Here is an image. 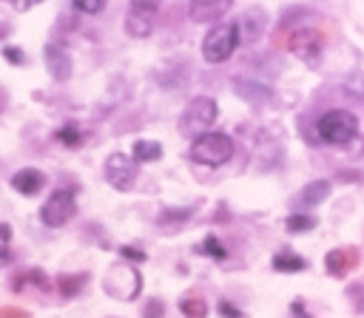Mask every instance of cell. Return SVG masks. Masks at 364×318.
<instances>
[{"label":"cell","instance_id":"cell-13","mask_svg":"<svg viewBox=\"0 0 364 318\" xmlns=\"http://www.w3.org/2000/svg\"><path fill=\"white\" fill-rule=\"evenodd\" d=\"M330 190H333V185H330V179H313V182H307L299 193H296V204L299 207H316V204H321L327 196H330Z\"/></svg>","mask_w":364,"mask_h":318},{"label":"cell","instance_id":"cell-2","mask_svg":"<svg viewBox=\"0 0 364 318\" xmlns=\"http://www.w3.org/2000/svg\"><path fill=\"white\" fill-rule=\"evenodd\" d=\"M188 156L196 162V165H205V168H219L225 165L230 156H233V139L222 131H205L202 136H196L191 142V150Z\"/></svg>","mask_w":364,"mask_h":318},{"label":"cell","instance_id":"cell-11","mask_svg":"<svg viewBox=\"0 0 364 318\" xmlns=\"http://www.w3.org/2000/svg\"><path fill=\"white\" fill-rule=\"evenodd\" d=\"M230 6H233V0H191L188 14L193 23H216L228 14Z\"/></svg>","mask_w":364,"mask_h":318},{"label":"cell","instance_id":"cell-1","mask_svg":"<svg viewBox=\"0 0 364 318\" xmlns=\"http://www.w3.org/2000/svg\"><path fill=\"white\" fill-rule=\"evenodd\" d=\"M318 139L327 145H350L358 136V119L347 108H330L316 122Z\"/></svg>","mask_w":364,"mask_h":318},{"label":"cell","instance_id":"cell-6","mask_svg":"<svg viewBox=\"0 0 364 318\" xmlns=\"http://www.w3.org/2000/svg\"><path fill=\"white\" fill-rule=\"evenodd\" d=\"M77 204H74V190L68 187H57L51 190V196L46 199V204L40 207V219L46 227H63L74 219Z\"/></svg>","mask_w":364,"mask_h":318},{"label":"cell","instance_id":"cell-8","mask_svg":"<svg viewBox=\"0 0 364 318\" xmlns=\"http://www.w3.org/2000/svg\"><path fill=\"white\" fill-rule=\"evenodd\" d=\"M287 48H290V54H296L301 62H307V65H318V60H321V51H324V40H321V34L316 31V28H296L293 34H290V40H287Z\"/></svg>","mask_w":364,"mask_h":318},{"label":"cell","instance_id":"cell-34","mask_svg":"<svg viewBox=\"0 0 364 318\" xmlns=\"http://www.w3.org/2000/svg\"><path fill=\"white\" fill-rule=\"evenodd\" d=\"M11 258H14V256H11V250H9V247H0V267L11 264Z\"/></svg>","mask_w":364,"mask_h":318},{"label":"cell","instance_id":"cell-35","mask_svg":"<svg viewBox=\"0 0 364 318\" xmlns=\"http://www.w3.org/2000/svg\"><path fill=\"white\" fill-rule=\"evenodd\" d=\"M0 238H3V241H9V238H11V230H9V224H0Z\"/></svg>","mask_w":364,"mask_h":318},{"label":"cell","instance_id":"cell-5","mask_svg":"<svg viewBox=\"0 0 364 318\" xmlns=\"http://www.w3.org/2000/svg\"><path fill=\"white\" fill-rule=\"evenodd\" d=\"M159 14V0H131L125 14V34L134 40H145L154 34Z\"/></svg>","mask_w":364,"mask_h":318},{"label":"cell","instance_id":"cell-32","mask_svg":"<svg viewBox=\"0 0 364 318\" xmlns=\"http://www.w3.org/2000/svg\"><path fill=\"white\" fill-rule=\"evenodd\" d=\"M290 312H293V318H310L307 309H304V301H293L290 304Z\"/></svg>","mask_w":364,"mask_h":318},{"label":"cell","instance_id":"cell-23","mask_svg":"<svg viewBox=\"0 0 364 318\" xmlns=\"http://www.w3.org/2000/svg\"><path fill=\"white\" fill-rule=\"evenodd\" d=\"M344 91H347L350 97H355V99L364 102V71H355V74L344 82Z\"/></svg>","mask_w":364,"mask_h":318},{"label":"cell","instance_id":"cell-22","mask_svg":"<svg viewBox=\"0 0 364 318\" xmlns=\"http://www.w3.org/2000/svg\"><path fill=\"white\" fill-rule=\"evenodd\" d=\"M57 142L60 145H65V148H80L82 145V133H80V128L77 125H63L60 131H57Z\"/></svg>","mask_w":364,"mask_h":318},{"label":"cell","instance_id":"cell-27","mask_svg":"<svg viewBox=\"0 0 364 318\" xmlns=\"http://www.w3.org/2000/svg\"><path fill=\"white\" fill-rule=\"evenodd\" d=\"M219 315L222 318H247L236 304H230V301H219Z\"/></svg>","mask_w":364,"mask_h":318},{"label":"cell","instance_id":"cell-25","mask_svg":"<svg viewBox=\"0 0 364 318\" xmlns=\"http://www.w3.org/2000/svg\"><path fill=\"white\" fill-rule=\"evenodd\" d=\"M347 295L350 301H355V309H364V281H355L347 287Z\"/></svg>","mask_w":364,"mask_h":318},{"label":"cell","instance_id":"cell-21","mask_svg":"<svg viewBox=\"0 0 364 318\" xmlns=\"http://www.w3.org/2000/svg\"><path fill=\"white\" fill-rule=\"evenodd\" d=\"M199 253L202 256H210V258H216V261H222V258H228V250H225V244L210 233V236H205V241L199 244Z\"/></svg>","mask_w":364,"mask_h":318},{"label":"cell","instance_id":"cell-19","mask_svg":"<svg viewBox=\"0 0 364 318\" xmlns=\"http://www.w3.org/2000/svg\"><path fill=\"white\" fill-rule=\"evenodd\" d=\"M85 281H88L85 273H80V275H60V278H57V287H60V292H63L65 298H71V295H77V292L85 287Z\"/></svg>","mask_w":364,"mask_h":318},{"label":"cell","instance_id":"cell-29","mask_svg":"<svg viewBox=\"0 0 364 318\" xmlns=\"http://www.w3.org/2000/svg\"><path fill=\"white\" fill-rule=\"evenodd\" d=\"M119 253H122L125 258H131V261H145V253H142V250H134V247H128V244L119 247Z\"/></svg>","mask_w":364,"mask_h":318},{"label":"cell","instance_id":"cell-10","mask_svg":"<svg viewBox=\"0 0 364 318\" xmlns=\"http://www.w3.org/2000/svg\"><path fill=\"white\" fill-rule=\"evenodd\" d=\"M43 60H46L48 74H51L57 82H65V80L71 77V57H68V51H65L63 45L46 43V45H43Z\"/></svg>","mask_w":364,"mask_h":318},{"label":"cell","instance_id":"cell-31","mask_svg":"<svg viewBox=\"0 0 364 318\" xmlns=\"http://www.w3.org/2000/svg\"><path fill=\"white\" fill-rule=\"evenodd\" d=\"M28 278H31V281H34L40 290H48V278H46L40 270H31V273H28Z\"/></svg>","mask_w":364,"mask_h":318},{"label":"cell","instance_id":"cell-17","mask_svg":"<svg viewBox=\"0 0 364 318\" xmlns=\"http://www.w3.org/2000/svg\"><path fill=\"white\" fill-rule=\"evenodd\" d=\"M162 156V145L154 142V139H136L134 148H131V159L139 165V162H156Z\"/></svg>","mask_w":364,"mask_h":318},{"label":"cell","instance_id":"cell-4","mask_svg":"<svg viewBox=\"0 0 364 318\" xmlns=\"http://www.w3.org/2000/svg\"><path fill=\"white\" fill-rule=\"evenodd\" d=\"M239 45V26L236 23H216L202 37V57L208 62H225Z\"/></svg>","mask_w":364,"mask_h":318},{"label":"cell","instance_id":"cell-12","mask_svg":"<svg viewBox=\"0 0 364 318\" xmlns=\"http://www.w3.org/2000/svg\"><path fill=\"white\" fill-rule=\"evenodd\" d=\"M355 264H358V253L353 247H336L324 256V270L333 278H344Z\"/></svg>","mask_w":364,"mask_h":318},{"label":"cell","instance_id":"cell-15","mask_svg":"<svg viewBox=\"0 0 364 318\" xmlns=\"http://www.w3.org/2000/svg\"><path fill=\"white\" fill-rule=\"evenodd\" d=\"M236 26H239V37H245L247 43H256V40L264 34L267 14H264L262 9H250V11H245V17H242Z\"/></svg>","mask_w":364,"mask_h":318},{"label":"cell","instance_id":"cell-14","mask_svg":"<svg viewBox=\"0 0 364 318\" xmlns=\"http://www.w3.org/2000/svg\"><path fill=\"white\" fill-rule=\"evenodd\" d=\"M43 185H46V176L37 168H23V170H17L11 176V187L17 193H23V196H37L43 190Z\"/></svg>","mask_w":364,"mask_h":318},{"label":"cell","instance_id":"cell-3","mask_svg":"<svg viewBox=\"0 0 364 318\" xmlns=\"http://www.w3.org/2000/svg\"><path fill=\"white\" fill-rule=\"evenodd\" d=\"M219 119V105L213 97H193L185 111H182V119H179V131L185 136H202L205 131H210V125Z\"/></svg>","mask_w":364,"mask_h":318},{"label":"cell","instance_id":"cell-33","mask_svg":"<svg viewBox=\"0 0 364 318\" xmlns=\"http://www.w3.org/2000/svg\"><path fill=\"white\" fill-rule=\"evenodd\" d=\"M37 3H43V0H11V6H14L17 11H28V9H34Z\"/></svg>","mask_w":364,"mask_h":318},{"label":"cell","instance_id":"cell-26","mask_svg":"<svg viewBox=\"0 0 364 318\" xmlns=\"http://www.w3.org/2000/svg\"><path fill=\"white\" fill-rule=\"evenodd\" d=\"M162 312H165L162 301H159V298H151V301L145 304V309H142V318H162Z\"/></svg>","mask_w":364,"mask_h":318},{"label":"cell","instance_id":"cell-20","mask_svg":"<svg viewBox=\"0 0 364 318\" xmlns=\"http://www.w3.org/2000/svg\"><path fill=\"white\" fill-rule=\"evenodd\" d=\"M284 227H287L290 233H307V230L316 227V219H313L310 213H290V216L284 219Z\"/></svg>","mask_w":364,"mask_h":318},{"label":"cell","instance_id":"cell-28","mask_svg":"<svg viewBox=\"0 0 364 318\" xmlns=\"http://www.w3.org/2000/svg\"><path fill=\"white\" fill-rule=\"evenodd\" d=\"M3 57H6L9 62H14V65L26 62V54H23L20 48H14V45H6V48H3Z\"/></svg>","mask_w":364,"mask_h":318},{"label":"cell","instance_id":"cell-30","mask_svg":"<svg viewBox=\"0 0 364 318\" xmlns=\"http://www.w3.org/2000/svg\"><path fill=\"white\" fill-rule=\"evenodd\" d=\"M0 318H28L26 309H17V307H3L0 309Z\"/></svg>","mask_w":364,"mask_h":318},{"label":"cell","instance_id":"cell-16","mask_svg":"<svg viewBox=\"0 0 364 318\" xmlns=\"http://www.w3.org/2000/svg\"><path fill=\"white\" fill-rule=\"evenodd\" d=\"M273 270L276 273H301L304 267H307V258H301V256H296L293 250H279L276 256H273Z\"/></svg>","mask_w":364,"mask_h":318},{"label":"cell","instance_id":"cell-24","mask_svg":"<svg viewBox=\"0 0 364 318\" xmlns=\"http://www.w3.org/2000/svg\"><path fill=\"white\" fill-rule=\"evenodd\" d=\"M71 3H74V9L82 11V14H97V11L105 9L108 0H71Z\"/></svg>","mask_w":364,"mask_h":318},{"label":"cell","instance_id":"cell-18","mask_svg":"<svg viewBox=\"0 0 364 318\" xmlns=\"http://www.w3.org/2000/svg\"><path fill=\"white\" fill-rule=\"evenodd\" d=\"M179 312L185 318H208V304L202 298H196V295H188V298L179 301Z\"/></svg>","mask_w":364,"mask_h":318},{"label":"cell","instance_id":"cell-9","mask_svg":"<svg viewBox=\"0 0 364 318\" xmlns=\"http://www.w3.org/2000/svg\"><path fill=\"white\" fill-rule=\"evenodd\" d=\"M102 173H105V182H108L111 187H117V190H131L139 170H136V162H134L131 156H125V153H111V156L105 159Z\"/></svg>","mask_w":364,"mask_h":318},{"label":"cell","instance_id":"cell-7","mask_svg":"<svg viewBox=\"0 0 364 318\" xmlns=\"http://www.w3.org/2000/svg\"><path fill=\"white\" fill-rule=\"evenodd\" d=\"M102 287H105V292H111V295H117V298H122V301H131V298H136L139 290H142V275H139L134 267H128V264H114V267L108 270Z\"/></svg>","mask_w":364,"mask_h":318}]
</instances>
